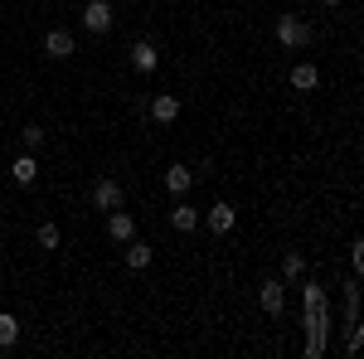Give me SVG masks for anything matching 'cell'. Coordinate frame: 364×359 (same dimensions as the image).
Here are the masks:
<instances>
[{"mask_svg":"<svg viewBox=\"0 0 364 359\" xmlns=\"http://www.w3.org/2000/svg\"><path fill=\"white\" fill-rule=\"evenodd\" d=\"M301 301H306V355L321 359L326 355V326H331L326 286H321V282H306V286H301Z\"/></svg>","mask_w":364,"mask_h":359,"instance_id":"cell-1","label":"cell"},{"mask_svg":"<svg viewBox=\"0 0 364 359\" xmlns=\"http://www.w3.org/2000/svg\"><path fill=\"white\" fill-rule=\"evenodd\" d=\"M311 39H316V34H311L306 20H296V15H277V44H282V49H306Z\"/></svg>","mask_w":364,"mask_h":359,"instance_id":"cell-2","label":"cell"},{"mask_svg":"<svg viewBox=\"0 0 364 359\" xmlns=\"http://www.w3.org/2000/svg\"><path fill=\"white\" fill-rule=\"evenodd\" d=\"M257 306H262V316L277 321L282 311H287V282H282V277H267V282L257 286Z\"/></svg>","mask_w":364,"mask_h":359,"instance_id":"cell-3","label":"cell"},{"mask_svg":"<svg viewBox=\"0 0 364 359\" xmlns=\"http://www.w3.org/2000/svg\"><path fill=\"white\" fill-rule=\"evenodd\" d=\"M112 25H117V10L107 5V0H87L83 5V29L87 34H107Z\"/></svg>","mask_w":364,"mask_h":359,"instance_id":"cell-4","label":"cell"},{"mask_svg":"<svg viewBox=\"0 0 364 359\" xmlns=\"http://www.w3.org/2000/svg\"><path fill=\"white\" fill-rule=\"evenodd\" d=\"M199 223H209V233H233V223H238V209L219 199V204H209V209L199 214Z\"/></svg>","mask_w":364,"mask_h":359,"instance_id":"cell-5","label":"cell"},{"mask_svg":"<svg viewBox=\"0 0 364 359\" xmlns=\"http://www.w3.org/2000/svg\"><path fill=\"white\" fill-rule=\"evenodd\" d=\"M122 199H127V194H122L117 180H97V185H92V209H102V214L122 209Z\"/></svg>","mask_w":364,"mask_h":359,"instance_id":"cell-6","label":"cell"},{"mask_svg":"<svg viewBox=\"0 0 364 359\" xmlns=\"http://www.w3.org/2000/svg\"><path fill=\"white\" fill-rule=\"evenodd\" d=\"M151 122H161V127L180 122V97H175V92H156V97H151Z\"/></svg>","mask_w":364,"mask_h":359,"instance_id":"cell-7","label":"cell"},{"mask_svg":"<svg viewBox=\"0 0 364 359\" xmlns=\"http://www.w3.org/2000/svg\"><path fill=\"white\" fill-rule=\"evenodd\" d=\"M107 238H112V243H132V238H136V219H132L127 209H112V214H107Z\"/></svg>","mask_w":364,"mask_h":359,"instance_id":"cell-8","label":"cell"},{"mask_svg":"<svg viewBox=\"0 0 364 359\" xmlns=\"http://www.w3.org/2000/svg\"><path fill=\"white\" fill-rule=\"evenodd\" d=\"M44 54H49V58H73V54H78V44H73L68 29H49V34H44Z\"/></svg>","mask_w":364,"mask_h":359,"instance_id":"cell-9","label":"cell"},{"mask_svg":"<svg viewBox=\"0 0 364 359\" xmlns=\"http://www.w3.org/2000/svg\"><path fill=\"white\" fill-rule=\"evenodd\" d=\"M132 68H136V73H156V68H161V54H156L151 39H136V44H132Z\"/></svg>","mask_w":364,"mask_h":359,"instance_id":"cell-10","label":"cell"},{"mask_svg":"<svg viewBox=\"0 0 364 359\" xmlns=\"http://www.w3.org/2000/svg\"><path fill=\"white\" fill-rule=\"evenodd\" d=\"M10 180H15V185H34V180H39V161H34V156H29V151H20V156H15V161H10Z\"/></svg>","mask_w":364,"mask_h":359,"instance_id":"cell-11","label":"cell"},{"mask_svg":"<svg viewBox=\"0 0 364 359\" xmlns=\"http://www.w3.org/2000/svg\"><path fill=\"white\" fill-rule=\"evenodd\" d=\"M190 185H195V170H190V166H170L166 170V190L175 194V199H185V194H190Z\"/></svg>","mask_w":364,"mask_h":359,"instance_id":"cell-12","label":"cell"},{"mask_svg":"<svg viewBox=\"0 0 364 359\" xmlns=\"http://www.w3.org/2000/svg\"><path fill=\"white\" fill-rule=\"evenodd\" d=\"M170 228H175V233H195L199 228V209H190V204L180 199V204L170 209Z\"/></svg>","mask_w":364,"mask_h":359,"instance_id":"cell-13","label":"cell"},{"mask_svg":"<svg viewBox=\"0 0 364 359\" xmlns=\"http://www.w3.org/2000/svg\"><path fill=\"white\" fill-rule=\"evenodd\" d=\"M151 257H156V252H151V243H141V238H132V243H127V267H132V272H146V267H151Z\"/></svg>","mask_w":364,"mask_h":359,"instance_id":"cell-14","label":"cell"},{"mask_svg":"<svg viewBox=\"0 0 364 359\" xmlns=\"http://www.w3.org/2000/svg\"><path fill=\"white\" fill-rule=\"evenodd\" d=\"M316 83H321V68H316V63H296V68H291V87H296V92H311Z\"/></svg>","mask_w":364,"mask_h":359,"instance_id":"cell-15","label":"cell"},{"mask_svg":"<svg viewBox=\"0 0 364 359\" xmlns=\"http://www.w3.org/2000/svg\"><path fill=\"white\" fill-rule=\"evenodd\" d=\"M301 277H306V252H287V257H282V282L291 286V282H301Z\"/></svg>","mask_w":364,"mask_h":359,"instance_id":"cell-16","label":"cell"},{"mask_svg":"<svg viewBox=\"0 0 364 359\" xmlns=\"http://www.w3.org/2000/svg\"><path fill=\"white\" fill-rule=\"evenodd\" d=\"M15 340H20V321H15L10 311H0V350H10Z\"/></svg>","mask_w":364,"mask_h":359,"instance_id":"cell-17","label":"cell"},{"mask_svg":"<svg viewBox=\"0 0 364 359\" xmlns=\"http://www.w3.org/2000/svg\"><path fill=\"white\" fill-rule=\"evenodd\" d=\"M34 238H39V248H58V243H63V233H58V223H54V219L39 223V228H34Z\"/></svg>","mask_w":364,"mask_h":359,"instance_id":"cell-18","label":"cell"},{"mask_svg":"<svg viewBox=\"0 0 364 359\" xmlns=\"http://www.w3.org/2000/svg\"><path fill=\"white\" fill-rule=\"evenodd\" d=\"M44 141H49V132H44V127H34V122H29L25 132H20V146H25V151H39Z\"/></svg>","mask_w":364,"mask_h":359,"instance_id":"cell-19","label":"cell"},{"mask_svg":"<svg viewBox=\"0 0 364 359\" xmlns=\"http://www.w3.org/2000/svg\"><path fill=\"white\" fill-rule=\"evenodd\" d=\"M350 267H355V277L364 272V243H360V238H355V243H350Z\"/></svg>","mask_w":364,"mask_h":359,"instance_id":"cell-20","label":"cell"},{"mask_svg":"<svg viewBox=\"0 0 364 359\" xmlns=\"http://www.w3.org/2000/svg\"><path fill=\"white\" fill-rule=\"evenodd\" d=\"M316 5H326V10H331V5H340V0H316Z\"/></svg>","mask_w":364,"mask_h":359,"instance_id":"cell-21","label":"cell"}]
</instances>
